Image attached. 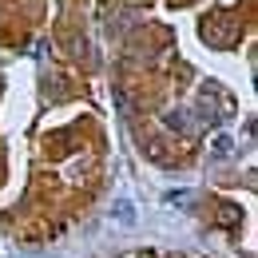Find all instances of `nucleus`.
I'll return each mask as SVG.
<instances>
[{
	"mask_svg": "<svg viewBox=\"0 0 258 258\" xmlns=\"http://www.w3.org/2000/svg\"><path fill=\"white\" fill-rule=\"evenodd\" d=\"M167 127H179V131H183V127H187V119H183L179 111H171V115H167Z\"/></svg>",
	"mask_w": 258,
	"mask_h": 258,
	"instance_id": "f257e3e1",
	"label": "nucleus"
},
{
	"mask_svg": "<svg viewBox=\"0 0 258 258\" xmlns=\"http://www.w3.org/2000/svg\"><path fill=\"white\" fill-rule=\"evenodd\" d=\"M226 151H230V139L219 135V139H215V155H226Z\"/></svg>",
	"mask_w": 258,
	"mask_h": 258,
	"instance_id": "f03ea898",
	"label": "nucleus"
}]
</instances>
